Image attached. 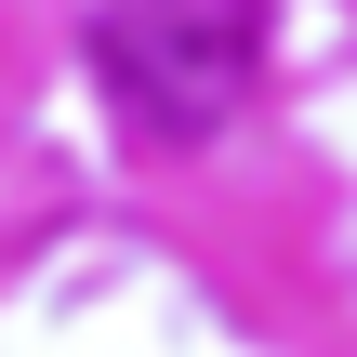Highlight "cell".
I'll return each mask as SVG.
<instances>
[{
  "label": "cell",
  "instance_id": "obj_1",
  "mask_svg": "<svg viewBox=\"0 0 357 357\" xmlns=\"http://www.w3.org/2000/svg\"><path fill=\"white\" fill-rule=\"evenodd\" d=\"M93 79L146 146H212L265 79V0H106Z\"/></svg>",
  "mask_w": 357,
  "mask_h": 357
}]
</instances>
